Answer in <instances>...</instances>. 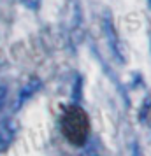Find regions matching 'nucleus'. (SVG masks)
Instances as JSON below:
<instances>
[{
  "label": "nucleus",
  "mask_w": 151,
  "mask_h": 156,
  "mask_svg": "<svg viewBox=\"0 0 151 156\" xmlns=\"http://www.w3.org/2000/svg\"><path fill=\"white\" fill-rule=\"evenodd\" d=\"M16 133H18V126L13 119H2L0 121V153L7 151L11 144L14 142Z\"/></svg>",
  "instance_id": "7ed1b4c3"
},
{
  "label": "nucleus",
  "mask_w": 151,
  "mask_h": 156,
  "mask_svg": "<svg viewBox=\"0 0 151 156\" xmlns=\"http://www.w3.org/2000/svg\"><path fill=\"white\" fill-rule=\"evenodd\" d=\"M7 95H9V88L0 84V111H2V107L5 105V102H7Z\"/></svg>",
  "instance_id": "39448f33"
},
{
  "label": "nucleus",
  "mask_w": 151,
  "mask_h": 156,
  "mask_svg": "<svg viewBox=\"0 0 151 156\" xmlns=\"http://www.w3.org/2000/svg\"><path fill=\"white\" fill-rule=\"evenodd\" d=\"M104 34L107 37V44H109V48H111V51H113L114 58L123 62L125 58H123V53L120 49V37H118V32H116L114 25H113V20H111L109 12L106 14V20H104Z\"/></svg>",
  "instance_id": "f03ea898"
},
{
  "label": "nucleus",
  "mask_w": 151,
  "mask_h": 156,
  "mask_svg": "<svg viewBox=\"0 0 151 156\" xmlns=\"http://www.w3.org/2000/svg\"><path fill=\"white\" fill-rule=\"evenodd\" d=\"M60 130L67 140L74 146H84L90 135V119L88 114L77 104L63 109L60 118Z\"/></svg>",
  "instance_id": "f257e3e1"
},
{
  "label": "nucleus",
  "mask_w": 151,
  "mask_h": 156,
  "mask_svg": "<svg viewBox=\"0 0 151 156\" xmlns=\"http://www.w3.org/2000/svg\"><path fill=\"white\" fill-rule=\"evenodd\" d=\"M42 88V81L41 79H32L28 84L25 86L21 90V93H20V97H18V100H16V105H14V109H20V107L27 102V100H30L34 95H35L39 90Z\"/></svg>",
  "instance_id": "20e7f679"
}]
</instances>
